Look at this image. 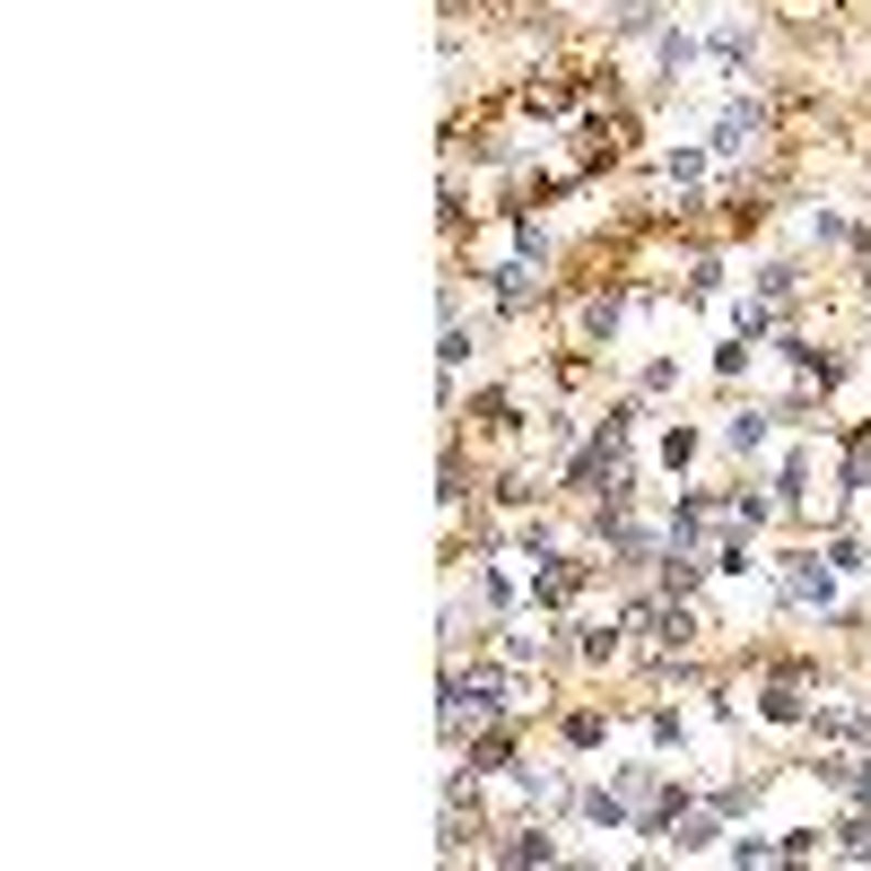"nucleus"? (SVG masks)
<instances>
[{"label":"nucleus","instance_id":"obj_1","mask_svg":"<svg viewBox=\"0 0 871 871\" xmlns=\"http://www.w3.org/2000/svg\"><path fill=\"white\" fill-rule=\"evenodd\" d=\"M758 715H767V724H802V715H811L802 671H775V680H767V697H758Z\"/></svg>","mask_w":871,"mask_h":871},{"label":"nucleus","instance_id":"obj_2","mask_svg":"<svg viewBox=\"0 0 871 871\" xmlns=\"http://www.w3.org/2000/svg\"><path fill=\"white\" fill-rule=\"evenodd\" d=\"M758 131H767V105H733V114L715 123V157H741Z\"/></svg>","mask_w":871,"mask_h":871},{"label":"nucleus","instance_id":"obj_3","mask_svg":"<svg viewBox=\"0 0 871 871\" xmlns=\"http://www.w3.org/2000/svg\"><path fill=\"white\" fill-rule=\"evenodd\" d=\"M576 584H584V567H567V558H558V567H549L532 593H540V611H558V602H576Z\"/></svg>","mask_w":871,"mask_h":871},{"label":"nucleus","instance_id":"obj_4","mask_svg":"<svg viewBox=\"0 0 871 871\" xmlns=\"http://www.w3.org/2000/svg\"><path fill=\"white\" fill-rule=\"evenodd\" d=\"M498 863H558V846H549L540 828H523V837H505V846H498Z\"/></svg>","mask_w":871,"mask_h":871},{"label":"nucleus","instance_id":"obj_5","mask_svg":"<svg viewBox=\"0 0 871 871\" xmlns=\"http://www.w3.org/2000/svg\"><path fill=\"white\" fill-rule=\"evenodd\" d=\"M498 297H505V305H532V297H540L532 261H505V270H498Z\"/></svg>","mask_w":871,"mask_h":871},{"label":"nucleus","instance_id":"obj_6","mask_svg":"<svg viewBox=\"0 0 871 871\" xmlns=\"http://www.w3.org/2000/svg\"><path fill=\"white\" fill-rule=\"evenodd\" d=\"M724 445H733V454H758V445H767V410H741V418L724 427Z\"/></svg>","mask_w":871,"mask_h":871},{"label":"nucleus","instance_id":"obj_7","mask_svg":"<svg viewBox=\"0 0 871 871\" xmlns=\"http://www.w3.org/2000/svg\"><path fill=\"white\" fill-rule=\"evenodd\" d=\"M793 288H802V270H793V261H775V270H758V297H775V305H784Z\"/></svg>","mask_w":871,"mask_h":871},{"label":"nucleus","instance_id":"obj_8","mask_svg":"<svg viewBox=\"0 0 871 871\" xmlns=\"http://www.w3.org/2000/svg\"><path fill=\"white\" fill-rule=\"evenodd\" d=\"M715 62H724V70H749V35H741V26L715 35Z\"/></svg>","mask_w":871,"mask_h":871},{"label":"nucleus","instance_id":"obj_9","mask_svg":"<svg viewBox=\"0 0 871 871\" xmlns=\"http://www.w3.org/2000/svg\"><path fill=\"white\" fill-rule=\"evenodd\" d=\"M837 846H846L855 863H871V811H863V819H846V828H837Z\"/></svg>","mask_w":871,"mask_h":871},{"label":"nucleus","instance_id":"obj_10","mask_svg":"<svg viewBox=\"0 0 871 871\" xmlns=\"http://www.w3.org/2000/svg\"><path fill=\"white\" fill-rule=\"evenodd\" d=\"M505 749H514V733H505V724H498V733H480V741H471V767H498Z\"/></svg>","mask_w":871,"mask_h":871}]
</instances>
